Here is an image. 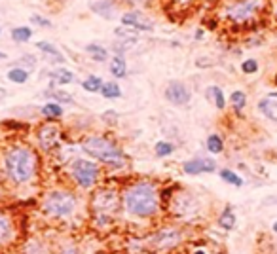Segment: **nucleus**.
<instances>
[{
	"mask_svg": "<svg viewBox=\"0 0 277 254\" xmlns=\"http://www.w3.org/2000/svg\"><path fill=\"white\" fill-rule=\"evenodd\" d=\"M4 165L12 181L25 184L36 173V154L27 146H14L4 156Z\"/></svg>",
	"mask_w": 277,
	"mask_h": 254,
	"instance_id": "f257e3e1",
	"label": "nucleus"
},
{
	"mask_svg": "<svg viewBox=\"0 0 277 254\" xmlns=\"http://www.w3.org/2000/svg\"><path fill=\"white\" fill-rule=\"evenodd\" d=\"M123 201H125V207H128L129 213L137 214V216H152L160 209L158 190L150 182H137V184H133L125 192Z\"/></svg>",
	"mask_w": 277,
	"mask_h": 254,
	"instance_id": "f03ea898",
	"label": "nucleus"
},
{
	"mask_svg": "<svg viewBox=\"0 0 277 254\" xmlns=\"http://www.w3.org/2000/svg\"><path fill=\"white\" fill-rule=\"evenodd\" d=\"M82 148H84L91 158L107 163L110 167H123V165H125V156H123V152L116 146L114 142L105 139V137H97V135L88 137V139L84 141V144H82Z\"/></svg>",
	"mask_w": 277,
	"mask_h": 254,
	"instance_id": "7ed1b4c3",
	"label": "nucleus"
},
{
	"mask_svg": "<svg viewBox=\"0 0 277 254\" xmlns=\"http://www.w3.org/2000/svg\"><path fill=\"white\" fill-rule=\"evenodd\" d=\"M264 8H266V0H236L224 10V15L236 25H245L255 19L258 14H262Z\"/></svg>",
	"mask_w": 277,
	"mask_h": 254,
	"instance_id": "20e7f679",
	"label": "nucleus"
},
{
	"mask_svg": "<svg viewBox=\"0 0 277 254\" xmlns=\"http://www.w3.org/2000/svg\"><path fill=\"white\" fill-rule=\"evenodd\" d=\"M76 209V197L68 192H52V194L46 195L44 199V211H46L49 216H55V218H65V216H70Z\"/></svg>",
	"mask_w": 277,
	"mask_h": 254,
	"instance_id": "39448f33",
	"label": "nucleus"
},
{
	"mask_svg": "<svg viewBox=\"0 0 277 254\" xmlns=\"http://www.w3.org/2000/svg\"><path fill=\"white\" fill-rule=\"evenodd\" d=\"M70 173L76 184L82 188H91L99 181V167L89 160H82V158L74 160L70 165Z\"/></svg>",
	"mask_w": 277,
	"mask_h": 254,
	"instance_id": "423d86ee",
	"label": "nucleus"
},
{
	"mask_svg": "<svg viewBox=\"0 0 277 254\" xmlns=\"http://www.w3.org/2000/svg\"><path fill=\"white\" fill-rule=\"evenodd\" d=\"M165 97H167V100L173 103L175 107H184V105L190 103L192 93H190L188 86H186L184 82L171 80L169 84H167V87H165Z\"/></svg>",
	"mask_w": 277,
	"mask_h": 254,
	"instance_id": "0eeeda50",
	"label": "nucleus"
},
{
	"mask_svg": "<svg viewBox=\"0 0 277 254\" xmlns=\"http://www.w3.org/2000/svg\"><path fill=\"white\" fill-rule=\"evenodd\" d=\"M184 173L186 174H203V173H213L216 169V163L209 158H194L190 161H184Z\"/></svg>",
	"mask_w": 277,
	"mask_h": 254,
	"instance_id": "6e6552de",
	"label": "nucleus"
},
{
	"mask_svg": "<svg viewBox=\"0 0 277 254\" xmlns=\"http://www.w3.org/2000/svg\"><path fill=\"white\" fill-rule=\"evenodd\" d=\"M181 241V234L177 230H162L152 237V247L156 248H171Z\"/></svg>",
	"mask_w": 277,
	"mask_h": 254,
	"instance_id": "1a4fd4ad",
	"label": "nucleus"
},
{
	"mask_svg": "<svg viewBox=\"0 0 277 254\" xmlns=\"http://www.w3.org/2000/svg\"><path fill=\"white\" fill-rule=\"evenodd\" d=\"M122 23L123 25H129V27H135L139 29V31H152L154 29V23L150 19H146L142 14H139V12H129V14L122 15Z\"/></svg>",
	"mask_w": 277,
	"mask_h": 254,
	"instance_id": "9d476101",
	"label": "nucleus"
},
{
	"mask_svg": "<svg viewBox=\"0 0 277 254\" xmlns=\"http://www.w3.org/2000/svg\"><path fill=\"white\" fill-rule=\"evenodd\" d=\"M59 141V129L54 125H44L40 127V131H38V142H40V146L44 150H52L55 146V142Z\"/></svg>",
	"mask_w": 277,
	"mask_h": 254,
	"instance_id": "9b49d317",
	"label": "nucleus"
},
{
	"mask_svg": "<svg viewBox=\"0 0 277 254\" xmlns=\"http://www.w3.org/2000/svg\"><path fill=\"white\" fill-rule=\"evenodd\" d=\"M93 207L97 211H114L116 207V195L114 192H99L95 195Z\"/></svg>",
	"mask_w": 277,
	"mask_h": 254,
	"instance_id": "f8f14e48",
	"label": "nucleus"
},
{
	"mask_svg": "<svg viewBox=\"0 0 277 254\" xmlns=\"http://www.w3.org/2000/svg\"><path fill=\"white\" fill-rule=\"evenodd\" d=\"M89 8L97 15L105 17V19H112L114 17V2L112 0H95V2L89 4Z\"/></svg>",
	"mask_w": 277,
	"mask_h": 254,
	"instance_id": "ddd939ff",
	"label": "nucleus"
},
{
	"mask_svg": "<svg viewBox=\"0 0 277 254\" xmlns=\"http://www.w3.org/2000/svg\"><path fill=\"white\" fill-rule=\"evenodd\" d=\"M49 76H52L54 84H57V86H67V84L74 80V74L68 68H55V70H52Z\"/></svg>",
	"mask_w": 277,
	"mask_h": 254,
	"instance_id": "4468645a",
	"label": "nucleus"
},
{
	"mask_svg": "<svg viewBox=\"0 0 277 254\" xmlns=\"http://www.w3.org/2000/svg\"><path fill=\"white\" fill-rule=\"evenodd\" d=\"M110 72L114 74V78H123L128 74V65L122 55H114L110 59Z\"/></svg>",
	"mask_w": 277,
	"mask_h": 254,
	"instance_id": "2eb2a0df",
	"label": "nucleus"
},
{
	"mask_svg": "<svg viewBox=\"0 0 277 254\" xmlns=\"http://www.w3.org/2000/svg\"><path fill=\"white\" fill-rule=\"evenodd\" d=\"M36 47H38L40 52H44L46 55H49L52 61H55V63H65V57L61 55V52H59L57 47L52 46V44H47V42H38Z\"/></svg>",
	"mask_w": 277,
	"mask_h": 254,
	"instance_id": "dca6fc26",
	"label": "nucleus"
},
{
	"mask_svg": "<svg viewBox=\"0 0 277 254\" xmlns=\"http://www.w3.org/2000/svg\"><path fill=\"white\" fill-rule=\"evenodd\" d=\"M99 93H101L105 99H118V97H122V89H120V86H118L116 82H107V84H103Z\"/></svg>",
	"mask_w": 277,
	"mask_h": 254,
	"instance_id": "f3484780",
	"label": "nucleus"
},
{
	"mask_svg": "<svg viewBox=\"0 0 277 254\" xmlns=\"http://www.w3.org/2000/svg\"><path fill=\"white\" fill-rule=\"evenodd\" d=\"M8 80L14 82V84H25V82L29 80V70L27 68H21V67L10 68V72H8Z\"/></svg>",
	"mask_w": 277,
	"mask_h": 254,
	"instance_id": "a211bd4d",
	"label": "nucleus"
},
{
	"mask_svg": "<svg viewBox=\"0 0 277 254\" xmlns=\"http://www.w3.org/2000/svg\"><path fill=\"white\" fill-rule=\"evenodd\" d=\"M42 114L46 116L47 120H57V118L63 116V107L57 105V103H47V105L42 107Z\"/></svg>",
	"mask_w": 277,
	"mask_h": 254,
	"instance_id": "6ab92c4d",
	"label": "nucleus"
},
{
	"mask_svg": "<svg viewBox=\"0 0 277 254\" xmlns=\"http://www.w3.org/2000/svg\"><path fill=\"white\" fill-rule=\"evenodd\" d=\"M86 52H88L97 63H103V61H107L108 57V52L103 46H99V44H88V46H86Z\"/></svg>",
	"mask_w": 277,
	"mask_h": 254,
	"instance_id": "aec40b11",
	"label": "nucleus"
},
{
	"mask_svg": "<svg viewBox=\"0 0 277 254\" xmlns=\"http://www.w3.org/2000/svg\"><path fill=\"white\" fill-rule=\"evenodd\" d=\"M12 38H14L17 44L29 42L31 38H33V29H29V27H15V29H12Z\"/></svg>",
	"mask_w": 277,
	"mask_h": 254,
	"instance_id": "412c9836",
	"label": "nucleus"
},
{
	"mask_svg": "<svg viewBox=\"0 0 277 254\" xmlns=\"http://www.w3.org/2000/svg\"><path fill=\"white\" fill-rule=\"evenodd\" d=\"M82 87H84L86 91H89V93H99L103 87V80L99 76H88L86 80L82 82Z\"/></svg>",
	"mask_w": 277,
	"mask_h": 254,
	"instance_id": "4be33fe9",
	"label": "nucleus"
},
{
	"mask_svg": "<svg viewBox=\"0 0 277 254\" xmlns=\"http://www.w3.org/2000/svg\"><path fill=\"white\" fill-rule=\"evenodd\" d=\"M207 150H209L211 154H220L224 150V142H222V139L218 137V135H209L207 137Z\"/></svg>",
	"mask_w": 277,
	"mask_h": 254,
	"instance_id": "5701e85b",
	"label": "nucleus"
},
{
	"mask_svg": "<svg viewBox=\"0 0 277 254\" xmlns=\"http://www.w3.org/2000/svg\"><path fill=\"white\" fill-rule=\"evenodd\" d=\"M220 179L222 181H226L228 184H232V186H243V179L239 176V174H236L234 171H230V169H222L220 171Z\"/></svg>",
	"mask_w": 277,
	"mask_h": 254,
	"instance_id": "b1692460",
	"label": "nucleus"
},
{
	"mask_svg": "<svg viewBox=\"0 0 277 254\" xmlns=\"http://www.w3.org/2000/svg\"><path fill=\"white\" fill-rule=\"evenodd\" d=\"M46 97H52V99L57 100V105L59 103H65V105H72L74 103V99H72V95L65 93V91H61V89H54V91H46Z\"/></svg>",
	"mask_w": 277,
	"mask_h": 254,
	"instance_id": "393cba45",
	"label": "nucleus"
},
{
	"mask_svg": "<svg viewBox=\"0 0 277 254\" xmlns=\"http://www.w3.org/2000/svg\"><path fill=\"white\" fill-rule=\"evenodd\" d=\"M173 150H175V146H173L171 142H167V141H160V142H156L154 154L158 156V158H167V156L173 154Z\"/></svg>",
	"mask_w": 277,
	"mask_h": 254,
	"instance_id": "a878e982",
	"label": "nucleus"
},
{
	"mask_svg": "<svg viewBox=\"0 0 277 254\" xmlns=\"http://www.w3.org/2000/svg\"><path fill=\"white\" fill-rule=\"evenodd\" d=\"M12 237V226L4 214L0 213V243H6Z\"/></svg>",
	"mask_w": 277,
	"mask_h": 254,
	"instance_id": "bb28decb",
	"label": "nucleus"
},
{
	"mask_svg": "<svg viewBox=\"0 0 277 254\" xmlns=\"http://www.w3.org/2000/svg\"><path fill=\"white\" fill-rule=\"evenodd\" d=\"M218 226H222L224 230H232V227L236 226V214L232 213L230 209H226L222 213V216L218 218Z\"/></svg>",
	"mask_w": 277,
	"mask_h": 254,
	"instance_id": "cd10ccee",
	"label": "nucleus"
},
{
	"mask_svg": "<svg viewBox=\"0 0 277 254\" xmlns=\"http://www.w3.org/2000/svg\"><path fill=\"white\" fill-rule=\"evenodd\" d=\"M209 93L211 97H213V100H215V105L218 110H222L224 107H226V99H224V93H222V89L218 86H213L209 87Z\"/></svg>",
	"mask_w": 277,
	"mask_h": 254,
	"instance_id": "c85d7f7f",
	"label": "nucleus"
},
{
	"mask_svg": "<svg viewBox=\"0 0 277 254\" xmlns=\"http://www.w3.org/2000/svg\"><path fill=\"white\" fill-rule=\"evenodd\" d=\"M230 100L237 112H241L245 108V105H247V95H245L243 91H234V93L230 95Z\"/></svg>",
	"mask_w": 277,
	"mask_h": 254,
	"instance_id": "c756f323",
	"label": "nucleus"
},
{
	"mask_svg": "<svg viewBox=\"0 0 277 254\" xmlns=\"http://www.w3.org/2000/svg\"><path fill=\"white\" fill-rule=\"evenodd\" d=\"M241 70H243L245 74H255L258 70V61L257 59L243 61V65H241Z\"/></svg>",
	"mask_w": 277,
	"mask_h": 254,
	"instance_id": "7c9ffc66",
	"label": "nucleus"
},
{
	"mask_svg": "<svg viewBox=\"0 0 277 254\" xmlns=\"http://www.w3.org/2000/svg\"><path fill=\"white\" fill-rule=\"evenodd\" d=\"M31 23H34V25H40V27H52V21L46 19V17H42V15H38V14L31 15Z\"/></svg>",
	"mask_w": 277,
	"mask_h": 254,
	"instance_id": "2f4dec72",
	"label": "nucleus"
},
{
	"mask_svg": "<svg viewBox=\"0 0 277 254\" xmlns=\"http://www.w3.org/2000/svg\"><path fill=\"white\" fill-rule=\"evenodd\" d=\"M116 36H118V38H123V40H128L129 44H135V40H137L135 34L128 33V31H123V29H116Z\"/></svg>",
	"mask_w": 277,
	"mask_h": 254,
	"instance_id": "473e14b6",
	"label": "nucleus"
},
{
	"mask_svg": "<svg viewBox=\"0 0 277 254\" xmlns=\"http://www.w3.org/2000/svg\"><path fill=\"white\" fill-rule=\"evenodd\" d=\"M21 63H23V65H27L29 68H34L36 59H34L33 55H23V57H21Z\"/></svg>",
	"mask_w": 277,
	"mask_h": 254,
	"instance_id": "72a5a7b5",
	"label": "nucleus"
},
{
	"mask_svg": "<svg viewBox=\"0 0 277 254\" xmlns=\"http://www.w3.org/2000/svg\"><path fill=\"white\" fill-rule=\"evenodd\" d=\"M173 2H175V4H179V6H188V4H192V2H194V0H173Z\"/></svg>",
	"mask_w": 277,
	"mask_h": 254,
	"instance_id": "f704fd0d",
	"label": "nucleus"
},
{
	"mask_svg": "<svg viewBox=\"0 0 277 254\" xmlns=\"http://www.w3.org/2000/svg\"><path fill=\"white\" fill-rule=\"evenodd\" d=\"M203 36V29H197L196 31V34H194V38H196V40H199V38H202Z\"/></svg>",
	"mask_w": 277,
	"mask_h": 254,
	"instance_id": "c9c22d12",
	"label": "nucleus"
},
{
	"mask_svg": "<svg viewBox=\"0 0 277 254\" xmlns=\"http://www.w3.org/2000/svg\"><path fill=\"white\" fill-rule=\"evenodd\" d=\"M128 2H131V4H144L146 0H128Z\"/></svg>",
	"mask_w": 277,
	"mask_h": 254,
	"instance_id": "e433bc0d",
	"label": "nucleus"
},
{
	"mask_svg": "<svg viewBox=\"0 0 277 254\" xmlns=\"http://www.w3.org/2000/svg\"><path fill=\"white\" fill-rule=\"evenodd\" d=\"M6 97V89L4 87H0V99H4Z\"/></svg>",
	"mask_w": 277,
	"mask_h": 254,
	"instance_id": "4c0bfd02",
	"label": "nucleus"
},
{
	"mask_svg": "<svg viewBox=\"0 0 277 254\" xmlns=\"http://www.w3.org/2000/svg\"><path fill=\"white\" fill-rule=\"evenodd\" d=\"M273 232L277 234V222H273Z\"/></svg>",
	"mask_w": 277,
	"mask_h": 254,
	"instance_id": "58836bf2",
	"label": "nucleus"
},
{
	"mask_svg": "<svg viewBox=\"0 0 277 254\" xmlns=\"http://www.w3.org/2000/svg\"><path fill=\"white\" fill-rule=\"evenodd\" d=\"M194 254H205V252H203V250H197V252H194Z\"/></svg>",
	"mask_w": 277,
	"mask_h": 254,
	"instance_id": "ea45409f",
	"label": "nucleus"
},
{
	"mask_svg": "<svg viewBox=\"0 0 277 254\" xmlns=\"http://www.w3.org/2000/svg\"><path fill=\"white\" fill-rule=\"evenodd\" d=\"M275 17H277V4H275Z\"/></svg>",
	"mask_w": 277,
	"mask_h": 254,
	"instance_id": "a19ab883",
	"label": "nucleus"
},
{
	"mask_svg": "<svg viewBox=\"0 0 277 254\" xmlns=\"http://www.w3.org/2000/svg\"><path fill=\"white\" fill-rule=\"evenodd\" d=\"M0 34H2V29H0Z\"/></svg>",
	"mask_w": 277,
	"mask_h": 254,
	"instance_id": "79ce46f5",
	"label": "nucleus"
}]
</instances>
